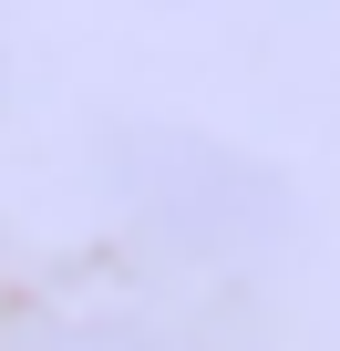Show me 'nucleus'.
I'll list each match as a JSON object with an SVG mask.
<instances>
[{
  "mask_svg": "<svg viewBox=\"0 0 340 351\" xmlns=\"http://www.w3.org/2000/svg\"><path fill=\"white\" fill-rule=\"evenodd\" d=\"M114 186H124V207L165 248H186V258H248L289 217L278 176L248 165V155H227V145H207V134H124L114 145Z\"/></svg>",
  "mask_w": 340,
  "mask_h": 351,
  "instance_id": "nucleus-1",
  "label": "nucleus"
},
{
  "mask_svg": "<svg viewBox=\"0 0 340 351\" xmlns=\"http://www.w3.org/2000/svg\"><path fill=\"white\" fill-rule=\"evenodd\" d=\"M21 351H176V341H165V330H134V320H52Z\"/></svg>",
  "mask_w": 340,
  "mask_h": 351,
  "instance_id": "nucleus-2",
  "label": "nucleus"
}]
</instances>
